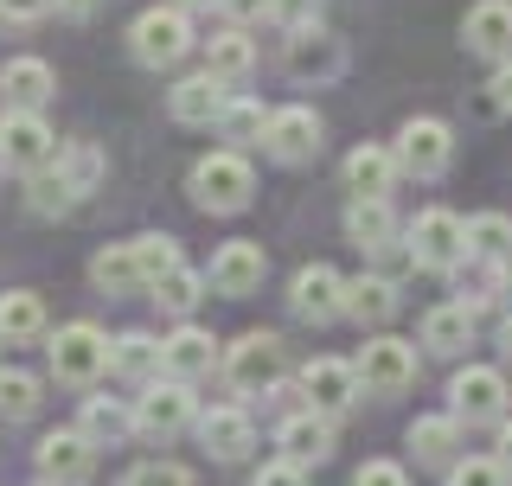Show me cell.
I'll use <instances>...</instances> for the list:
<instances>
[{"mask_svg": "<svg viewBox=\"0 0 512 486\" xmlns=\"http://www.w3.org/2000/svg\"><path fill=\"white\" fill-rule=\"evenodd\" d=\"M250 192H256V173H250V160L237 148H218V154H205L199 167H192V199H199V212L231 218V212L250 205Z\"/></svg>", "mask_w": 512, "mask_h": 486, "instance_id": "obj_1", "label": "cell"}, {"mask_svg": "<svg viewBox=\"0 0 512 486\" xmlns=\"http://www.w3.org/2000/svg\"><path fill=\"white\" fill-rule=\"evenodd\" d=\"M282 378H288V346L276 333H244V339L224 346V384H231V391L263 397V391H276Z\"/></svg>", "mask_w": 512, "mask_h": 486, "instance_id": "obj_2", "label": "cell"}, {"mask_svg": "<svg viewBox=\"0 0 512 486\" xmlns=\"http://www.w3.org/2000/svg\"><path fill=\"white\" fill-rule=\"evenodd\" d=\"M109 346H116V339H109L103 327H90V320H71V327H58L52 333V378L58 384H77V391H84V384H96L109 371Z\"/></svg>", "mask_w": 512, "mask_h": 486, "instance_id": "obj_3", "label": "cell"}, {"mask_svg": "<svg viewBox=\"0 0 512 486\" xmlns=\"http://www.w3.org/2000/svg\"><path fill=\"white\" fill-rule=\"evenodd\" d=\"M128 52H135V64H148V71H173L192 52V20L180 7H148L128 26Z\"/></svg>", "mask_w": 512, "mask_h": 486, "instance_id": "obj_4", "label": "cell"}, {"mask_svg": "<svg viewBox=\"0 0 512 486\" xmlns=\"http://www.w3.org/2000/svg\"><path fill=\"white\" fill-rule=\"evenodd\" d=\"M180 429H199L192 384H180V378H154L148 391L135 397V435H148V442H173Z\"/></svg>", "mask_w": 512, "mask_h": 486, "instance_id": "obj_5", "label": "cell"}, {"mask_svg": "<svg viewBox=\"0 0 512 486\" xmlns=\"http://www.w3.org/2000/svg\"><path fill=\"white\" fill-rule=\"evenodd\" d=\"M448 160H455V128L442 116H410L397 128V167L416 173V180H442Z\"/></svg>", "mask_w": 512, "mask_h": 486, "instance_id": "obj_6", "label": "cell"}, {"mask_svg": "<svg viewBox=\"0 0 512 486\" xmlns=\"http://www.w3.org/2000/svg\"><path fill=\"white\" fill-rule=\"evenodd\" d=\"M58 148L64 141L52 135V122L45 116H0V167L7 173H45L58 160Z\"/></svg>", "mask_w": 512, "mask_h": 486, "instance_id": "obj_7", "label": "cell"}, {"mask_svg": "<svg viewBox=\"0 0 512 486\" xmlns=\"http://www.w3.org/2000/svg\"><path fill=\"white\" fill-rule=\"evenodd\" d=\"M352 371H359V384H365L372 397H404L410 384H416V346H410V339L378 333L372 346L352 359Z\"/></svg>", "mask_w": 512, "mask_h": 486, "instance_id": "obj_8", "label": "cell"}, {"mask_svg": "<svg viewBox=\"0 0 512 486\" xmlns=\"http://www.w3.org/2000/svg\"><path fill=\"white\" fill-rule=\"evenodd\" d=\"M410 256L416 269H455L461 256H468V224H461L455 212H442V205H429V212H416L410 224Z\"/></svg>", "mask_w": 512, "mask_h": 486, "instance_id": "obj_9", "label": "cell"}, {"mask_svg": "<svg viewBox=\"0 0 512 486\" xmlns=\"http://www.w3.org/2000/svg\"><path fill=\"white\" fill-rule=\"evenodd\" d=\"M288 307H295V320H314V327L340 320V314H346V282H340V269H327V263L295 269V282H288Z\"/></svg>", "mask_w": 512, "mask_h": 486, "instance_id": "obj_10", "label": "cell"}, {"mask_svg": "<svg viewBox=\"0 0 512 486\" xmlns=\"http://www.w3.org/2000/svg\"><path fill=\"white\" fill-rule=\"evenodd\" d=\"M263 148H269V160H282V167L314 160V154H320V116H314L308 103L276 109V116H269V128H263Z\"/></svg>", "mask_w": 512, "mask_h": 486, "instance_id": "obj_11", "label": "cell"}, {"mask_svg": "<svg viewBox=\"0 0 512 486\" xmlns=\"http://www.w3.org/2000/svg\"><path fill=\"white\" fill-rule=\"evenodd\" d=\"M263 275H269V256H263V243L237 237V243H224V250L212 256L205 282H212V295H231V301H244V295H256V288H263Z\"/></svg>", "mask_w": 512, "mask_h": 486, "instance_id": "obj_12", "label": "cell"}, {"mask_svg": "<svg viewBox=\"0 0 512 486\" xmlns=\"http://www.w3.org/2000/svg\"><path fill=\"white\" fill-rule=\"evenodd\" d=\"M32 461H39V486H84L90 467H96V448L77 429H52L32 448Z\"/></svg>", "mask_w": 512, "mask_h": 486, "instance_id": "obj_13", "label": "cell"}, {"mask_svg": "<svg viewBox=\"0 0 512 486\" xmlns=\"http://www.w3.org/2000/svg\"><path fill=\"white\" fill-rule=\"evenodd\" d=\"M359 371H352L346 359H314L308 371H301V397H308L314 416H346L352 403H359Z\"/></svg>", "mask_w": 512, "mask_h": 486, "instance_id": "obj_14", "label": "cell"}, {"mask_svg": "<svg viewBox=\"0 0 512 486\" xmlns=\"http://www.w3.org/2000/svg\"><path fill=\"white\" fill-rule=\"evenodd\" d=\"M448 397H455V423H500V416H506V378L493 365L455 371Z\"/></svg>", "mask_w": 512, "mask_h": 486, "instance_id": "obj_15", "label": "cell"}, {"mask_svg": "<svg viewBox=\"0 0 512 486\" xmlns=\"http://www.w3.org/2000/svg\"><path fill=\"white\" fill-rule=\"evenodd\" d=\"M0 96H7V116H39L58 96V77L45 58H7L0 64Z\"/></svg>", "mask_w": 512, "mask_h": 486, "instance_id": "obj_16", "label": "cell"}, {"mask_svg": "<svg viewBox=\"0 0 512 486\" xmlns=\"http://www.w3.org/2000/svg\"><path fill=\"white\" fill-rule=\"evenodd\" d=\"M212 365H224L218 359V339L205 333V327H192V320H180V327L160 339V371H167V378L192 384V378H205Z\"/></svg>", "mask_w": 512, "mask_h": 486, "instance_id": "obj_17", "label": "cell"}, {"mask_svg": "<svg viewBox=\"0 0 512 486\" xmlns=\"http://www.w3.org/2000/svg\"><path fill=\"white\" fill-rule=\"evenodd\" d=\"M199 442H205V455H212V461H244L250 448H256L250 410H244V403H218V410H205L199 416Z\"/></svg>", "mask_w": 512, "mask_h": 486, "instance_id": "obj_18", "label": "cell"}, {"mask_svg": "<svg viewBox=\"0 0 512 486\" xmlns=\"http://www.w3.org/2000/svg\"><path fill=\"white\" fill-rule=\"evenodd\" d=\"M224 109H231V90L218 84V77H180V84L167 90V116L173 122H186V128H212L224 122Z\"/></svg>", "mask_w": 512, "mask_h": 486, "instance_id": "obj_19", "label": "cell"}, {"mask_svg": "<svg viewBox=\"0 0 512 486\" xmlns=\"http://www.w3.org/2000/svg\"><path fill=\"white\" fill-rule=\"evenodd\" d=\"M461 45L480 58H512V0H474L461 20Z\"/></svg>", "mask_w": 512, "mask_h": 486, "instance_id": "obj_20", "label": "cell"}, {"mask_svg": "<svg viewBox=\"0 0 512 486\" xmlns=\"http://www.w3.org/2000/svg\"><path fill=\"white\" fill-rule=\"evenodd\" d=\"M276 448H282V461H295L301 474H308V467H320V461L333 455V416L295 410V416L276 429Z\"/></svg>", "mask_w": 512, "mask_h": 486, "instance_id": "obj_21", "label": "cell"}, {"mask_svg": "<svg viewBox=\"0 0 512 486\" xmlns=\"http://www.w3.org/2000/svg\"><path fill=\"white\" fill-rule=\"evenodd\" d=\"M397 148H384V141H359V148L346 154V186H352V199H391V186H397Z\"/></svg>", "mask_w": 512, "mask_h": 486, "instance_id": "obj_22", "label": "cell"}, {"mask_svg": "<svg viewBox=\"0 0 512 486\" xmlns=\"http://www.w3.org/2000/svg\"><path fill=\"white\" fill-rule=\"evenodd\" d=\"M288 71L295 77H340L346 71V45L333 39L327 26H308V32H288Z\"/></svg>", "mask_w": 512, "mask_h": 486, "instance_id": "obj_23", "label": "cell"}, {"mask_svg": "<svg viewBox=\"0 0 512 486\" xmlns=\"http://www.w3.org/2000/svg\"><path fill=\"white\" fill-rule=\"evenodd\" d=\"M77 435H84L90 448H116L135 435V403L122 397H84V410H77Z\"/></svg>", "mask_w": 512, "mask_h": 486, "instance_id": "obj_24", "label": "cell"}, {"mask_svg": "<svg viewBox=\"0 0 512 486\" xmlns=\"http://www.w3.org/2000/svg\"><path fill=\"white\" fill-rule=\"evenodd\" d=\"M455 448H461V423H455V416H416V423H410L416 467H455Z\"/></svg>", "mask_w": 512, "mask_h": 486, "instance_id": "obj_25", "label": "cell"}, {"mask_svg": "<svg viewBox=\"0 0 512 486\" xmlns=\"http://www.w3.org/2000/svg\"><path fill=\"white\" fill-rule=\"evenodd\" d=\"M250 71H256V45H250V32L224 26L218 39H205V77H218V84H237V77H250Z\"/></svg>", "mask_w": 512, "mask_h": 486, "instance_id": "obj_26", "label": "cell"}, {"mask_svg": "<svg viewBox=\"0 0 512 486\" xmlns=\"http://www.w3.org/2000/svg\"><path fill=\"white\" fill-rule=\"evenodd\" d=\"M474 339V307L468 301H442L423 314V346L429 352H461Z\"/></svg>", "mask_w": 512, "mask_h": 486, "instance_id": "obj_27", "label": "cell"}, {"mask_svg": "<svg viewBox=\"0 0 512 486\" xmlns=\"http://www.w3.org/2000/svg\"><path fill=\"white\" fill-rule=\"evenodd\" d=\"M391 314H397V282H384V275H359V282H346V320H359V327H384Z\"/></svg>", "mask_w": 512, "mask_h": 486, "instance_id": "obj_28", "label": "cell"}, {"mask_svg": "<svg viewBox=\"0 0 512 486\" xmlns=\"http://www.w3.org/2000/svg\"><path fill=\"white\" fill-rule=\"evenodd\" d=\"M346 237L359 243V250H391V237H397L391 199H352L346 205Z\"/></svg>", "mask_w": 512, "mask_h": 486, "instance_id": "obj_29", "label": "cell"}, {"mask_svg": "<svg viewBox=\"0 0 512 486\" xmlns=\"http://www.w3.org/2000/svg\"><path fill=\"white\" fill-rule=\"evenodd\" d=\"M109 371L148 391V384H154V371H160V339H154V333H122L116 346H109Z\"/></svg>", "mask_w": 512, "mask_h": 486, "instance_id": "obj_30", "label": "cell"}, {"mask_svg": "<svg viewBox=\"0 0 512 486\" xmlns=\"http://www.w3.org/2000/svg\"><path fill=\"white\" fill-rule=\"evenodd\" d=\"M45 333V301L32 295V288H7L0 295V339L7 346H26V339Z\"/></svg>", "mask_w": 512, "mask_h": 486, "instance_id": "obj_31", "label": "cell"}, {"mask_svg": "<svg viewBox=\"0 0 512 486\" xmlns=\"http://www.w3.org/2000/svg\"><path fill=\"white\" fill-rule=\"evenodd\" d=\"M90 282L103 288V295H135V288H148L141 269H135V243H109V250H96L90 256Z\"/></svg>", "mask_w": 512, "mask_h": 486, "instance_id": "obj_32", "label": "cell"}, {"mask_svg": "<svg viewBox=\"0 0 512 486\" xmlns=\"http://www.w3.org/2000/svg\"><path fill=\"white\" fill-rule=\"evenodd\" d=\"M58 173H64V186L84 199V192L103 186L109 160H103V148H96V141H64V148H58Z\"/></svg>", "mask_w": 512, "mask_h": 486, "instance_id": "obj_33", "label": "cell"}, {"mask_svg": "<svg viewBox=\"0 0 512 486\" xmlns=\"http://www.w3.org/2000/svg\"><path fill=\"white\" fill-rule=\"evenodd\" d=\"M205 288H212V282H205V275H199V269H186V263H180V269H173V275H167V282H154V288H148V295L160 301V314H173V320H186V314H192V307H199V301H205Z\"/></svg>", "mask_w": 512, "mask_h": 486, "instance_id": "obj_34", "label": "cell"}, {"mask_svg": "<svg viewBox=\"0 0 512 486\" xmlns=\"http://www.w3.org/2000/svg\"><path fill=\"white\" fill-rule=\"evenodd\" d=\"M39 403H45V384L32 378V371H0V416H7V423L39 416Z\"/></svg>", "mask_w": 512, "mask_h": 486, "instance_id": "obj_35", "label": "cell"}, {"mask_svg": "<svg viewBox=\"0 0 512 486\" xmlns=\"http://www.w3.org/2000/svg\"><path fill=\"white\" fill-rule=\"evenodd\" d=\"M26 205H32L39 218H64V212L77 205V192L64 186V173H58V160H52L45 173H32V180H26Z\"/></svg>", "mask_w": 512, "mask_h": 486, "instance_id": "obj_36", "label": "cell"}, {"mask_svg": "<svg viewBox=\"0 0 512 486\" xmlns=\"http://www.w3.org/2000/svg\"><path fill=\"white\" fill-rule=\"evenodd\" d=\"M468 256L506 263V256H512V218H500V212H480V218H468Z\"/></svg>", "mask_w": 512, "mask_h": 486, "instance_id": "obj_37", "label": "cell"}, {"mask_svg": "<svg viewBox=\"0 0 512 486\" xmlns=\"http://www.w3.org/2000/svg\"><path fill=\"white\" fill-rule=\"evenodd\" d=\"M135 269H141V282H167L173 269H180V243L173 237H135Z\"/></svg>", "mask_w": 512, "mask_h": 486, "instance_id": "obj_38", "label": "cell"}, {"mask_svg": "<svg viewBox=\"0 0 512 486\" xmlns=\"http://www.w3.org/2000/svg\"><path fill=\"white\" fill-rule=\"evenodd\" d=\"M276 109H263V103H250V96H231V109H224V141H263V128Z\"/></svg>", "mask_w": 512, "mask_h": 486, "instance_id": "obj_39", "label": "cell"}, {"mask_svg": "<svg viewBox=\"0 0 512 486\" xmlns=\"http://www.w3.org/2000/svg\"><path fill=\"white\" fill-rule=\"evenodd\" d=\"M448 486H512V474L500 455H468V461L448 467Z\"/></svg>", "mask_w": 512, "mask_h": 486, "instance_id": "obj_40", "label": "cell"}, {"mask_svg": "<svg viewBox=\"0 0 512 486\" xmlns=\"http://www.w3.org/2000/svg\"><path fill=\"white\" fill-rule=\"evenodd\" d=\"M269 20L288 32H308V26H320V0H269Z\"/></svg>", "mask_w": 512, "mask_h": 486, "instance_id": "obj_41", "label": "cell"}, {"mask_svg": "<svg viewBox=\"0 0 512 486\" xmlns=\"http://www.w3.org/2000/svg\"><path fill=\"white\" fill-rule=\"evenodd\" d=\"M122 486H192V474H186L180 461H141Z\"/></svg>", "mask_w": 512, "mask_h": 486, "instance_id": "obj_42", "label": "cell"}, {"mask_svg": "<svg viewBox=\"0 0 512 486\" xmlns=\"http://www.w3.org/2000/svg\"><path fill=\"white\" fill-rule=\"evenodd\" d=\"M352 486H410V474L397 461H365L359 474H352Z\"/></svg>", "mask_w": 512, "mask_h": 486, "instance_id": "obj_43", "label": "cell"}, {"mask_svg": "<svg viewBox=\"0 0 512 486\" xmlns=\"http://www.w3.org/2000/svg\"><path fill=\"white\" fill-rule=\"evenodd\" d=\"M250 486H308V474H301L295 461H269V467H256Z\"/></svg>", "mask_w": 512, "mask_h": 486, "instance_id": "obj_44", "label": "cell"}, {"mask_svg": "<svg viewBox=\"0 0 512 486\" xmlns=\"http://www.w3.org/2000/svg\"><path fill=\"white\" fill-rule=\"evenodd\" d=\"M45 13H52V0H0V20H13V26H32Z\"/></svg>", "mask_w": 512, "mask_h": 486, "instance_id": "obj_45", "label": "cell"}, {"mask_svg": "<svg viewBox=\"0 0 512 486\" xmlns=\"http://www.w3.org/2000/svg\"><path fill=\"white\" fill-rule=\"evenodd\" d=\"M218 7H224V20H231L237 32H244L250 20H269V0H218Z\"/></svg>", "mask_w": 512, "mask_h": 486, "instance_id": "obj_46", "label": "cell"}, {"mask_svg": "<svg viewBox=\"0 0 512 486\" xmlns=\"http://www.w3.org/2000/svg\"><path fill=\"white\" fill-rule=\"evenodd\" d=\"M487 90H493V109H500V116H512V58L500 64V71H493V84H487Z\"/></svg>", "mask_w": 512, "mask_h": 486, "instance_id": "obj_47", "label": "cell"}, {"mask_svg": "<svg viewBox=\"0 0 512 486\" xmlns=\"http://www.w3.org/2000/svg\"><path fill=\"white\" fill-rule=\"evenodd\" d=\"M52 13H64V20H90L96 0H52Z\"/></svg>", "mask_w": 512, "mask_h": 486, "instance_id": "obj_48", "label": "cell"}, {"mask_svg": "<svg viewBox=\"0 0 512 486\" xmlns=\"http://www.w3.org/2000/svg\"><path fill=\"white\" fill-rule=\"evenodd\" d=\"M500 461H506V474H512V416H506V429H500Z\"/></svg>", "mask_w": 512, "mask_h": 486, "instance_id": "obj_49", "label": "cell"}, {"mask_svg": "<svg viewBox=\"0 0 512 486\" xmlns=\"http://www.w3.org/2000/svg\"><path fill=\"white\" fill-rule=\"evenodd\" d=\"M500 352L512 359V314H506V327H500Z\"/></svg>", "mask_w": 512, "mask_h": 486, "instance_id": "obj_50", "label": "cell"}, {"mask_svg": "<svg viewBox=\"0 0 512 486\" xmlns=\"http://www.w3.org/2000/svg\"><path fill=\"white\" fill-rule=\"evenodd\" d=\"M167 7H180V13H192V7H212V0H167Z\"/></svg>", "mask_w": 512, "mask_h": 486, "instance_id": "obj_51", "label": "cell"}, {"mask_svg": "<svg viewBox=\"0 0 512 486\" xmlns=\"http://www.w3.org/2000/svg\"><path fill=\"white\" fill-rule=\"evenodd\" d=\"M500 295H506V301H512V269H506V275H500Z\"/></svg>", "mask_w": 512, "mask_h": 486, "instance_id": "obj_52", "label": "cell"}]
</instances>
